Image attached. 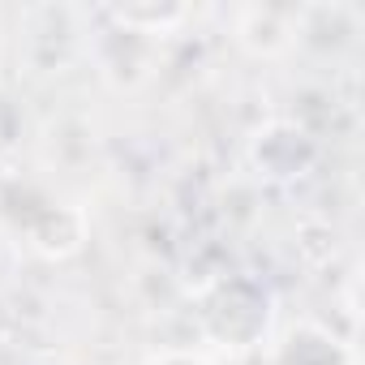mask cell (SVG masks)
<instances>
[{"label":"cell","mask_w":365,"mask_h":365,"mask_svg":"<svg viewBox=\"0 0 365 365\" xmlns=\"http://www.w3.org/2000/svg\"><path fill=\"white\" fill-rule=\"evenodd\" d=\"M271 292L245 275L220 279L202 301V331L220 348H254L271 331Z\"/></svg>","instance_id":"cell-1"},{"label":"cell","mask_w":365,"mask_h":365,"mask_svg":"<svg viewBox=\"0 0 365 365\" xmlns=\"http://www.w3.org/2000/svg\"><path fill=\"white\" fill-rule=\"evenodd\" d=\"M18 232L43 258H73L86 245V215L69 202L39 198L26 215H18Z\"/></svg>","instance_id":"cell-2"},{"label":"cell","mask_w":365,"mask_h":365,"mask_svg":"<svg viewBox=\"0 0 365 365\" xmlns=\"http://www.w3.org/2000/svg\"><path fill=\"white\" fill-rule=\"evenodd\" d=\"M262 365H356V352L331 327L305 318V322H288L267 344Z\"/></svg>","instance_id":"cell-3"},{"label":"cell","mask_w":365,"mask_h":365,"mask_svg":"<svg viewBox=\"0 0 365 365\" xmlns=\"http://www.w3.org/2000/svg\"><path fill=\"white\" fill-rule=\"evenodd\" d=\"M314 155H318L314 138H309L301 125H292V120H271V125H262V129L254 133V142H250L254 168H258L262 176H271V180L305 176L309 163H314Z\"/></svg>","instance_id":"cell-4"},{"label":"cell","mask_w":365,"mask_h":365,"mask_svg":"<svg viewBox=\"0 0 365 365\" xmlns=\"http://www.w3.org/2000/svg\"><path fill=\"white\" fill-rule=\"evenodd\" d=\"M237 31H241L237 39H241L250 52H258V56H275V52H284V48L297 39V9L250 5V9H241Z\"/></svg>","instance_id":"cell-5"},{"label":"cell","mask_w":365,"mask_h":365,"mask_svg":"<svg viewBox=\"0 0 365 365\" xmlns=\"http://www.w3.org/2000/svg\"><path fill=\"white\" fill-rule=\"evenodd\" d=\"M103 14H108L120 31H133V35H163V31H172L176 22L190 18L185 5H108Z\"/></svg>","instance_id":"cell-6"},{"label":"cell","mask_w":365,"mask_h":365,"mask_svg":"<svg viewBox=\"0 0 365 365\" xmlns=\"http://www.w3.org/2000/svg\"><path fill=\"white\" fill-rule=\"evenodd\" d=\"M146 365H211V361L198 356V352H190V348H168V352H155Z\"/></svg>","instance_id":"cell-7"}]
</instances>
